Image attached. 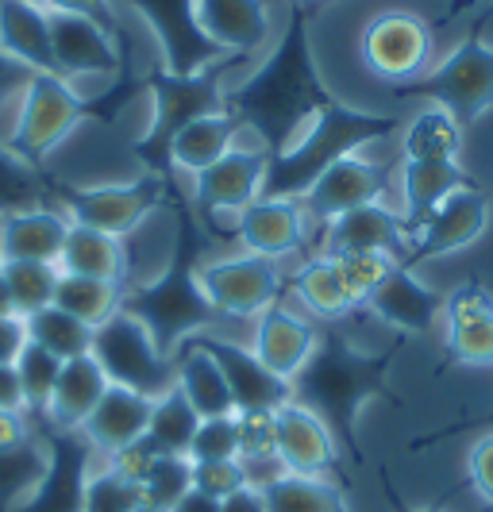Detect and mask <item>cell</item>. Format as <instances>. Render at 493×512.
Listing matches in <instances>:
<instances>
[{
    "label": "cell",
    "mask_w": 493,
    "mask_h": 512,
    "mask_svg": "<svg viewBox=\"0 0 493 512\" xmlns=\"http://www.w3.org/2000/svg\"><path fill=\"white\" fill-rule=\"evenodd\" d=\"M336 101L316 70L309 43V16L293 12L282 39L266 54L255 74L243 85L224 89V112H232L243 131H255L262 151L282 154L297 143V135Z\"/></svg>",
    "instance_id": "1"
},
{
    "label": "cell",
    "mask_w": 493,
    "mask_h": 512,
    "mask_svg": "<svg viewBox=\"0 0 493 512\" xmlns=\"http://www.w3.org/2000/svg\"><path fill=\"white\" fill-rule=\"evenodd\" d=\"M393 355H397V347L363 351L347 335L320 332L316 351L297 370V378L289 382L293 401L305 405L309 412H316L328 424V432L336 436L339 447L355 462H363L359 416H363V409L374 397L386 393Z\"/></svg>",
    "instance_id": "2"
},
{
    "label": "cell",
    "mask_w": 493,
    "mask_h": 512,
    "mask_svg": "<svg viewBox=\"0 0 493 512\" xmlns=\"http://www.w3.org/2000/svg\"><path fill=\"white\" fill-rule=\"evenodd\" d=\"M174 212H178V231H174V251H170L166 270L155 282L128 289L124 305H120V312L135 316L151 332L155 347L166 359H174L182 351L189 335L208 332L220 320V312L212 308L208 293L201 289V255L208 247L205 220L185 201H174Z\"/></svg>",
    "instance_id": "3"
},
{
    "label": "cell",
    "mask_w": 493,
    "mask_h": 512,
    "mask_svg": "<svg viewBox=\"0 0 493 512\" xmlns=\"http://www.w3.org/2000/svg\"><path fill=\"white\" fill-rule=\"evenodd\" d=\"M397 131L393 116L382 112H366L351 108L343 101H332L309 128L297 135V143L289 151L274 154L266 162V181H262V197H289L301 201L312 189V181L320 178L328 166H336L339 158L359 154L370 143H382Z\"/></svg>",
    "instance_id": "4"
},
{
    "label": "cell",
    "mask_w": 493,
    "mask_h": 512,
    "mask_svg": "<svg viewBox=\"0 0 493 512\" xmlns=\"http://www.w3.org/2000/svg\"><path fill=\"white\" fill-rule=\"evenodd\" d=\"M135 81L124 77L120 85H112V93H104L97 101L78 97L74 85L58 74H35L27 81V89L20 93V116L12 124L8 135V151L16 158H24L27 166L43 170V162L51 158V151L70 139L81 120H112V104L128 101Z\"/></svg>",
    "instance_id": "5"
},
{
    "label": "cell",
    "mask_w": 493,
    "mask_h": 512,
    "mask_svg": "<svg viewBox=\"0 0 493 512\" xmlns=\"http://www.w3.org/2000/svg\"><path fill=\"white\" fill-rule=\"evenodd\" d=\"M243 58V54H235ZM235 58L212 66L205 74H189L178 77L170 70H155L147 74V89H151V101H155V112H151V124L147 131L135 139V154L139 162L147 166V174H158V178H174V166H170V143L178 139V131L189 128L193 120L201 116H216L224 112V89H220V70L232 66Z\"/></svg>",
    "instance_id": "6"
},
{
    "label": "cell",
    "mask_w": 493,
    "mask_h": 512,
    "mask_svg": "<svg viewBox=\"0 0 493 512\" xmlns=\"http://www.w3.org/2000/svg\"><path fill=\"white\" fill-rule=\"evenodd\" d=\"M51 201L70 224L124 239L155 208L174 205L178 197H174V178H158L143 170L135 181H112V185H70L51 178Z\"/></svg>",
    "instance_id": "7"
},
{
    "label": "cell",
    "mask_w": 493,
    "mask_h": 512,
    "mask_svg": "<svg viewBox=\"0 0 493 512\" xmlns=\"http://www.w3.org/2000/svg\"><path fill=\"white\" fill-rule=\"evenodd\" d=\"M93 359L101 362L104 378L112 385H124L151 401H158L162 393H170L178 385L174 359H166L158 351L151 332L128 312H116L108 324L93 332Z\"/></svg>",
    "instance_id": "8"
},
{
    "label": "cell",
    "mask_w": 493,
    "mask_h": 512,
    "mask_svg": "<svg viewBox=\"0 0 493 512\" xmlns=\"http://www.w3.org/2000/svg\"><path fill=\"white\" fill-rule=\"evenodd\" d=\"M413 93L451 112L463 128L474 124L493 108V43H486L482 35H467L420 81H413Z\"/></svg>",
    "instance_id": "9"
},
{
    "label": "cell",
    "mask_w": 493,
    "mask_h": 512,
    "mask_svg": "<svg viewBox=\"0 0 493 512\" xmlns=\"http://www.w3.org/2000/svg\"><path fill=\"white\" fill-rule=\"evenodd\" d=\"M432 51H436L432 24L409 8H386V12L370 16L363 35H359L363 66L374 77L393 81V85L420 81L432 70Z\"/></svg>",
    "instance_id": "10"
},
{
    "label": "cell",
    "mask_w": 493,
    "mask_h": 512,
    "mask_svg": "<svg viewBox=\"0 0 493 512\" xmlns=\"http://www.w3.org/2000/svg\"><path fill=\"white\" fill-rule=\"evenodd\" d=\"M201 289L208 293V301L220 316H235V320L255 316L259 320L266 308L282 301L289 282L270 258L232 255L201 266Z\"/></svg>",
    "instance_id": "11"
},
{
    "label": "cell",
    "mask_w": 493,
    "mask_h": 512,
    "mask_svg": "<svg viewBox=\"0 0 493 512\" xmlns=\"http://www.w3.org/2000/svg\"><path fill=\"white\" fill-rule=\"evenodd\" d=\"M128 4L143 16V24L155 31L158 47H162V70L189 77L235 58V54L220 51L201 31L197 0H128Z\"/></svg>",
    "instance_id": "12"
},
{
    "label": "cell",
    "mask_w": 493,
    "mask_h": 512,
    "mask_svg": "<svg viewBox=\"0 0 493 512\" xmlns=\"http://www.w3.org/2000/svg\"><path fill=\"white\" fill-rule=\"evenodd\" d=\"M490 228V201L482 189H459L451 193L440 208H432L424 220L409 224V247H405V266H420L432 258H447L455 251H467Z\"/></svg>",
    "instance_id": "13"
},
{
    "label": "cell",
    "mask_w": 493,
    "mask_h": 512,
    "mask_svg": "<svg viewBox=\"0 0 493 512\" xmlns=\"http://www.w3.org/2000/svg\"><path fill=\"white\" fill-rule=\"evenodd\" d=\"M39 443L47 451V470L16 512H81L85 486H89V474H93L89 439L81 432H58L51 424H43Z\"/></svg>",
    "instance_id": "14"
},
{
    "label": "cell",
    "mask_w": 493,
    "mask_h": 512,
    "mask_svg": "<svg viewBox=\"0 0 493 512\" xmlns=\"http://www.w3.org/2000/svg\"><path fill=\"white\" fill-rule=\"evenodd\" d=\"M182 347H197V351H205L208 359L220 366L224 382H228V389H232L235 412H251V409L278 412L282 405L293 401V389H289L286 378L270 374V370L255 359L251 347L235 343V339H228V335L197 332V335H189Z\"/></svg>",
    "instance_id": "15"
},
{
    "label": "cell",
    "mask_w": 493,
    "mask_h": 512,
    "mask_svg": "<svg viewBox=\"0 0 493 512\" xmlns=\"http://www.w3.org/2000/svg\"><path fill=\"white\" fill-rule=\"evenodd\" d=\"M386 189H390V166L386 162H374L366 154H347L312 181V189L301 197V208L312 220L332 224L336 216L351 212V208L386 201Z\"/></svg>",
    "instance_id": "16"
},
{
    "label": "cell",
    "mask_w": 493,
    "mask_h": 512,
    "mask_svg": "<svg viewBox=\"0 0 493 512\" xmlns=\"http://www.w3.org/2000/svg\"><path fill=\"white\" fill-rule=\"evenodd\" d=\"M443 351L459 366H493V293L474 278L443 297Z\"/></svg>",
    "instance_id": "17"
},
{
    "label": "cell",
    "mask_w": 493,
    "mask_h": 512,
    "mask_svg": "<svg viewBox=\"0 0 493 512\" xmlns=\"http://www.w3.org/2000/svg\"><path fill=\"white\" fill-rule=\"evenodd\" d=\"M51 51L54 74L58 77H124V51L120 39L108 35L101 24L70 16V12H51Z\"/></svg>",
    "instance_id": "18"
},
{
    "label": "cell",
    "mask_w": 493,
    "mask_h": 512,
    "mask_svg": "<svg viewBox=\"0 0 493 512\" xmlns=\"http://www.w3.org/2000/svg\"><path fill=\"white\" fill-rule=\"evenodd\" d=\"M266 162L270 154L262 147H243L228 151L216 166H208L205 174L193 181V208L201 220H212L216 212H243L262 197V181H266Z\"/></svg>",
    "instance_id": "19"
},
{
    "label": "cell",
    "mask_w": 493,
    "mask_h": 512,
    "mask_svg": "<svg viewBox=\"0 0 493 512\" xmlns=\"http://www.w3.org/2000/svg\"><path fill=\"white\" fill-rule=\"evenodd\" d=\"M409 224L386 201L351 208L324 224V255H393L405 258Z\"/></svg>",
    "instance_id": "20"
},
{
    "label": "cell",
    "mask_w": 493,
    "mask_h": 512,
    "mask_svg": "<svg viewBox=\"0 0 493 512\" xmlns=\"http://www.w3.org/2000/svg\"><path fill=\"white\" fill-rule=\"evenodd\" d=\"M363 308H370L393 332L428 335L443 320V293H436L428 282H420L413 266L397 262L386 274V282L363 301Z\"/></svg>",
    "instance_id": "21"
},
{
    "label": "cell",
    "mask_w": 493,
    "mask_h": 512,
    "mask_svg": "<svg viewBox=\"0 0 493 512\" xmlns=\"http://www.w3.org/2000/svg\"><path fill=\"white\" fill-rule=\"evenodd\" d=\"M274 420H278V447H274V455L286 466V474L324 478V474L336 470L339 443L316 412H309L297 401H289V405L274 412Z\"/></svg>",
    "instance_id": "22"
},
{
    "label": "cell",
    "mask_w": 493,
    "mask_h": 512,
    "mask_svg": "<svg viewBox=\"0 0 493 512\" xmlns=\"http://www.w3.org/2000/svg\"><path fill=\"white\" fill-rule=\"evenodd\" d=\"M235 239L247 247V255L270 262L297 255L305 243V208L289 197H259L235 216Z\"/></svg>",
    "instance_id": "23"
},
{
    "label": "cell",
    "mask_w": 493,
    "mask_h": 512,
    "mask_svg": "<svg viewBox=\"0 0 493 512\" xmlns=\"http://www.w3.org/2000/svg\"><path fill=\"white\" fill-rule=\"evenodd\" d=\"M316 339H320V332L305 316L289 312L286 305H270L255 324V347L251 351L270 374L293 382L305 359L316 351Z\"/></svg>",
    "instance_id": "24"
},
{
    "label": "cell",
    "mask_w": 493,
    "mask_h": 512,
    "mask_svg": "<svg viewBox=\"0 0 493 512\" xmlns=\"http://www.w3.org/2000/svg\"><path fill=\"white\" fill-rule=\"evenodd\" d=\"M151 405H155L151 397H139V393L124 389V385H108L101 405L81 424V436L89 439L93 451L120 455L124 447H131V443H139V439L147 436Z\"/></svg>",
    "instance_id": "25"
},
{
    "label": "cell",
    "mask_w": 493,
    "mask_h": 512,
    "mask_svg": "<svg viewBox=\"0 0 493 512\" xmlns=\"http://www.w3.org/2000/svg\"><path fill=\"white\" fill-rule=\"evenodd\" d=\"M197 20L224 54H251L270 39L266 0H197Z\"/></svg>",
    "instance_id": "26"
},
{
    "label": "cell",
    "mask_w": 493,
    "mask_h": 512,
    "mask_svg": "<svg viewBox=\"0 0 493 512\" xmlns=\"http://www.w3.org/2000/svg\"><path fill=\"white\" fill-rule=\"evenodd\" d=\"M108 385L112 382L104 378L101 362L93 359V355L62 362V374L54 382L51 405H47V424L58 428V432H81V424L101 405Z\"/></svg>",
    "instance_id": "27"
},
{
    "label": "cell",
    "mask_w": 493,
    "mask_h": 512,
    "mask_svg": "<svg viewBox=\"0 0 493 512\" xmlns=\"http://www.w3.org/2000/svg\"><path fill=\"white\" fill-rule=\"evenodd\" d=\"M70 220L58 208H27L0 220V251L4 262H54L62 255Z\"/></svg>",
    "instance_id": "28"
},
{
    "label": "cell",
    "mask_w": 493,
    "mask_h": 512,
    "mask_svg": "<svg viewBox=\"0 0 493 512\" xmlns=\"http://www.w3.org/2000/svg\"><path fill=\"white\" fill-rule=\"evenodd\" d=\"M0 51L31 74H54L51 12L27 0H0Z\"/></svg>",
    "instance_id": "29"
},
{
    "label": "cell",
    "mask_w": 493,
    "mask_h": 512,
    "mask_svg": "<svg viewBox=\"0 0 493 512\" xmlns=\"http://www.w3.org/2000/svg\"><path fill=\"white\" fill-rule=\"evenodd\" d=\"M58 270L74 274V278H101V282H128V251L116 235H104L97 228H81L70 224Z\"/></svg>",
    "instance_id": "30"
},
{
    "label": "cell",
    "mask_w": 493,
    "mask_h": 512,
    "mask_svg": "<svg viewBox=\"0 0 493 512\" xmlns=\"http://www.w3.org/2000/svg\"><path fill=\"white\" fill-rule=\"evenodd\" d=\"M289 289L297 293V301L324 316V320H347L355 308H363L359 293L347 285L343 270L336 266V258L328 255H316L309 258L293 278H289Z\"/></svg>",
    "instance_id": "31"
},
{
    "label": "cell",
    "mask_w": 493,
    "mask_h": 512,
    "mask_svg": "<svg viewBox=\"0 0 493 512\" xmlns=\"http://www.w3.org/2000/svg\"><path fill=\"white\" fill-rule=\"evenodd\" d=\"M401 201H405V224L424 220L432 208H440L451 193L467 189L470 178L459 162H401Z\"/></svg>",
    "instance_id": "32"
},
{
    "label": "cell",
    "mask_w": 493,
    "mask_h": 512,
    "mask_svg": "<svg viewBox=\"0 0 493 512\" xmlns=\"http://www.w3.org/2000/svg\"><path fill=\"white\" fill-rule=\"evenodd\" d=\"M239 120L232 112H216V116H201L189 128L178 131V139L170 143V166L174 170H189L193 178L205 174L208 166H216L224 154L235 147L239 135Z\"/></svg>",
    "instance_id": "33"
},
{
    "label": "cell",
    "mask_w": 493,
    "mask_h": 512,
    "mask_svg": "<svg viewBox=\"0 0 493 512\" xmlns=\"http://www.w3.org/2000/svg\"><path fill=\"white\" fill-rule=\"evenodd\" d=\"M463 124L436 104L420 108L401 135V162H459Z\"/></svg>",
    "instance_id": "34"
},
{
    "label": "cell",
    "mask_w": 493,
    "mask_h": 512,
    "mask_svg": "<svg viewBox=\"0 0 493 512\" xmlns=\"http://www.w3.org/2000/svg\"><path fill=\"white\" fill-rule=\"evenodd\" d=\"M174 366H178V389L185 393V401L193 405V412L201 420H212V416H235V401L232 389L224 382L220 366L208 359L205 351L197 347H182L174 355Z\"/></svg>",
    "instance_id": "35"
},
{
    "label": "cell",
    "mask_w": 493,
    "mask_h": 512,
    "mask_svg": "<svg viewBox=\"0 0 493 512\" xmlns=\"http://www.w3.org/2000/svg\"><path fill=\"white\" fill-rule=\"evenodd\" d=\"M24 328H27V343L51 351L54 359L70 362V359H81V355H93V328L81 324L78 316L62 312L58 305L39 308V312L24 316Z\"/></svg>",
    "instance_id": "36"
},
{
    "label": "cell",
    "mask_w": 493,
    "mask_h": 512,
    "mask_svg": "<svg viewBox=\"0 0 493 512\" xmlns=\"http://www.w3.org/2000/svg\"><path fill=\"white\" fill-rule=\"evenodd\" d=\"M124 285L120 282H101V278H74V274H62L58 293H54V305L70 316H78L81 324H89L93 332L108 324L120 305H124Z\"/></svg>",
    "instance_id": "37"
},
{
    "label": "cell",
    "mask_w": 493,
    "mask_h": 512,
    "mask_svg": "<svg viewBox=\"0 0 493 512\" xmlns=\"http://www.w3.org/2000/svg\"><path fill=\"white\" fill-rule=\"evenodd\" d=\"M201 428V416L185 401V393L174 385L170 393H162L151 405V420H147V439L155 443L162 455H182L189 459V443Z\"/></svg>",
    "instance_id": "38"
},
{
    "label": "cell",
    "mask_w": 493,
    "mask_h": 512,
    "mask_svg": "<svg viewBox=\"0 0 493 512\" xmlns=\"http://www.w3.org/2000/svg\"><path fill=\"white\" fill-rule=\"evenodd\" d=\"M266 512H351L343 493L324 478H301V474H282L262 489Z\"/></svg>",
    "instance_id": "39"
},
{
    "label": "cell",
    "mask_w": 493,
    "mask_h": 512,
    "mask_svg": "<svg viewBox=\"0 0 493 512\" xmlns=\"http://www.w3.org/2000/svg\"><path fill=\"white\" fill-rule=\"evenodd\" d=\"M27 208H54L51 178H43V170L16 158L8 143H0V220Z\"/></svg>",
    "instance_id": "40"
},
{
    "label": "cell",
    "mask_w": 493,
    "mask_h": 512,
    "mask_svg": "<svg viewBox=\"0 0 493 512\" xmlns=\"http://www.w3.org/2000/svg\"><path fill=\"white\" fill-rule=\"evenodd\" d=\"M0 274L8 282L16 316H31L39 308H51L58 282H62V270L54 262H4Z\"/></svg>",
    "instance_id": "41"
},
{
    "label": "cell",
    "mask_w": 493,
    "mask_h": 512,
    "mask_svg": "<svg viewBox=\"0 0 493 512\" xmlns=\"http://www.w3.org/2000/svg\"><path fill=\"white\" fill-rule=\"evenodd\" d=\"M47 470V451L35 436V443L16 447V451H0V512H16L31 497V489L39 486Z\"/></svg>",
    "instance_id": "42"
},
{
    "label": "cell",
    "mask_w": 493,
    "mask_h": 512,
    "mask_svg": "<svg viewBox=\"0 0 493 512\" xmlns=\"http://www.w3.org/2000/svg\"><path fill=\"white\" fill-rule=\"evenodd\" d=\"M135 486H139V512H170L193 489V482H189V459H182V455H158Z\"/></svg>",
    "instance_id": "43"
},
{
    "label": "cell",
    "mask_w": 493,
    "mask_h": 512,
    "mask_svg": "<svg viewBox=\"0 0 493 512\" xmlns=\"http://www.w3.org/2000/svg\"><path fill=\"white\" fill-rule=\"evenodd\" d=\"M58 374H62V359H54L51 351L27 343L20 351V359H16V378H20V389H24V409L47 412Z\"/></svg>",
    "instance_id": "44"
},
{
    "label": "cell",
    "mask_w": 493,
    "mask_h": 512,
    "mask_svg": "<svg viewBox=\"0 0 493 512\" xmlns=\"http://www.w3.org/2000/svg\"><path fill=\"white\" fill-rule=\"evenodd\" d=\"M81 512H139V486L116 474L112 466L101 474H89Z\"/></svg>",
    "instance_id": "45"
},
{
    "label": "cell",
    "mask_w": 493,
    "mask_h": 512,
    "mask_svg": "<svg viewBox=\"0 0 493 512\" xmlns=\"http://www.w3.org/2000/svg\"><path fill=\"white\" fill-rule=\"evenodd\" d=\"M224 459H239V424H235V416L201 420L197 436L189 443V462H224Z\"/></svg>",
    "instance_id": "46"
},
{
    "label": "cell",
    "mask_w": 493,
    "mask_h": 512,
    "mask_svg": "<svg viewBox=\"0 0 493 512\" xmlns=\"http://www.w3.org/2000/svg\"><path fill=\"white\" fill-rule=\"evenodd\" d=\"M239 424V459H270L278 447V420L270 409L235 412Z\"/></svg>",
    "instance_id": "47"
},
{
    "label": "cell",
    "mask_w": 493,
    "mask_h": 512,
    "mask_svg": "<svg viewBox=\"0 0 493 512\" xmlns=\"http://www.w3.org/2000/svg\"><path fill=\"white\" fill-rule=\"evenodd\" d=\"M189 482L197 493H208L216 501L232 497L239 489H247V474H243V462L224 459V462H189Z\"/></svg>",
    "instance_id": "48"
},
{
    "label": "cell",
    "mask_w": 493,
    "mask_h": 512,
    "mask_svg": "<svg viewBox=\"0 0 493 512\" xmlns=\"http://www.w3.org/2000/svg\"><path fill=\"white\" fill-rule=\"evenodd\" d=\"M328 258H336V266L343 270L347 285L359 293V301H366L378 285L386 282V274H390L393 266L401 262V258L393 255H328Z\"/></svg>",
    "instance_id": "49"
},
{
    "label": "cell",
    "mask_w": 493,
    "mask_h": 512,
    "mask_svg": "<svg viewBox=\"0 0 493 512\" xmlns=\"http://www.w3.org/2000/svg\"><path fill=\"white\" fill-rule=\"evenodd\" d=\"M467 478H470V486L478 489V497H482L493 512V432L482 436L467 451Z\"/></svg>",
    "instance_id": "50"
},
{
    "label": "cell",
    "mask_w": 493,
    "mask_h": 512,
    "mask_svg": "<svg viewBox=\"0 0 493 512\" xmlns=\"http://www.w3.org/2000/svg\"><path fill=\"white\" fill-rule=\"evenodd\" d=\"M51 12H70V16H85L93 24H101L108 35L120 39V16L112 0H51Z\"/></svg>",
    "instance_id": "51"
},
{
    "label": "cell",
    "mask_w": 493,
    "mask_h": 512,
    "mask_svg": "<svg viewBox=\"0 0 493 512\" xmlns=\"http://www.w3.org/2000/svg\"><path fill=\"white\" fill-rule=\"evenodd\" d=\"M158 455H162V451H158L151 439L143 436L139 443L124 447L120 455H112V470H116V474H124L128 482H139V478L147 474V466H151V462H155Z\"/></svg>",
    "instance_id": "52"
},
{
    "label": "cell",
    "mask_w": 493,
    "mask_h": 512,
    "mask_svg": "<svg viewBox=\"0 0 493 512\" xmlns=\"http://www.w3.org/2000/svg\"><path fill=\"white\" fill-rule=\"evenodd\" d=\"M24 347H27L24 316H0V366H16Z\"/></svg>",
    "instance_id": "53"
},
{
    "label": "cell",
    "mask_w": 493,
    "mask_h": 512,
    "mask_svg": "<svg viewBox=\"0 0 493 512\" xmlns=\"http://www.w3.org/2000/svg\"><path fill=\"white\" fill-rule=\"evenodd\" d=\"M27 443H35L31 420L24 412H0V451H16V447H27Z\"/></svg>",
    "instance_id": "54"
},
{
    "label": "cell",
    "mask_w": 493,
    "mask_h": 512,
    "mask_svg": "<svg viewBox=\"0 0 493 512\" xmlns=\"http://www.w3.org/2000/svg\"><path fill=\"white\" fill-rule=\"evenodd\" d=\"M31 77H35V74H31L27 66H20L16 58H8V54L0 51V108L12 101V97H20Z\"/></svg>",
    "instance_id": "55"
},
{
    "label": "cell",
    "mask_w": 493,
    "mask_h": 512,
    "mask_svg": "<svg viewBox=\"0 0 493 512\" xmlns=\"http://www.w3.org/2000/svg\"><path fill=\"white\" fill-rule=\"evenodd\" d=\"M24 409V389L16 378V366H0V412Z\"/></svg>",
    "instance_id": "56"
},
{
    "label": "cell",
    "mask_w": 493,
    "mask_h": 512,
    "mask_svg": "<svg viewBox=\"0 0 493 512\" xmlns=\"http://www.w3.org/2000/svg\"><path fill=\"white\" fill-rule=\"evenodd\" d=\"M220 512H266L262 489H239L232 497H224V501H220Z\"/></svg>",
    "instance_id": "57"
},
{
    "label": "cell",
    "mask_w": 493,
    "mask_h": 512,
    "mask_svg": "<svg viewBox=\"0 0 493 512\" xmlns=\"http://www.w3.org/2000/svg\"><path fill=\"white\" fill-rule=\"evenodd\" d=\"M170 512H220V501H216V497H208V493L189 489V493H185L182 501H178Z\"/></svg>",
    "instance_id": "58"
},
{
    "label": "cell",
    "mask_w": 493,
    "mask_h": 512,
    "mask_svg": "<svg viewBox=\"0 0 493 512\" xmlns=\"http://www.w3.org/2000/svg\"><path fill=\"white\" fill-rule=\"evenodd\" d=\"M0 316H16V305H12V293H8L4 274H0Z\"/></svg>",
    "instance_id": "59"
},
{
    "label": "cell",
    "mask_w": 493,
    "mask_h": 512,
    "mask_svg": "<svg viewBox=\"0 0 493 512\" xmlns=\"http://www.w3.org/2000/svg\"><path fill=\"white\" fill-rule=\"evenodd\" d=\"M293 4V12H305V16H312L316 8H324V4H332V0H289Z\"/></svg>",
    "instance_id": "60"
},
{
    "label": "cell",
    "mask_w": 493,
    "mask_h": 512,
    "mask_svg": "<svg viewBox=\"0 0 493 512\" xmlns=\"http://www.w3.org/2000/svg\"><path fill=\"white\" fill-rule=\"evenodd\" d=\"M27 4H35V8H43V12H51V0H27Z\"/></svg>",
    "instance_id": "61"
},
{
    "label": "cell",
    "mask_w": 493,
    "mask_h": 512,
    "mask_svg": "<svg viewBox=\"0 0 493 512\" xmlns=\"http://www.w3.org/2000/svg\"><path fill=\"white\" fill-rule=\"evenodd\" d=\"M413 512H443V509H432V505H428V509H413Z\"/></svg>",
    "instance_id": "62"
},
{
    "label": "cell",
    "mask_w": 493,
    "mask_h": 512,
    "mask_svg": "<svg viewBox=\"0 0 493 512\" xmlns=\"http://www.w3.org/2000/svg\"><path fill=\"white\" fill-rule=\"evenodd\" d=\"M478 4H486V8H493V0H478Z\"/></svg>",
    "instance_id": "63"
},
{
    "label": "cell",
    "mask_w": 493,
    "mask_h": 512,
    "mask_svg": "<svg viewBox=\"0 0 493 512\" xmlns=\"http://www.w3.org/2000/svg\"><path fill=\"white\" fill-rule=\"evenodd\" d=\"M0 266H4V251H0Z\"/></svg>",
    "instance_id": "64"
}]
</instances>
